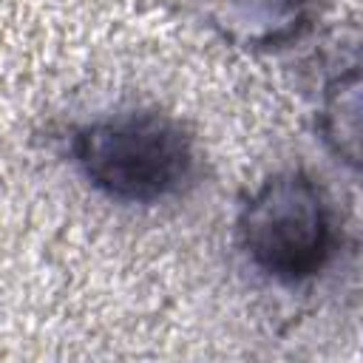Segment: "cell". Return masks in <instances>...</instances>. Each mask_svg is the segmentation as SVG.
Listing matches in <instances>:
<instances>
[{"instance_id":"3","label":"cell","mask_w":363,"mask_h":363,"mask_svg":"<svg viewBox=\"0 0 363 363\" xmlns=\"http://www.w3.org/2000/svg\"><path fill=\"white\" fill-rule=\"evenodd\" d=\"M213 31L244 51H278L301 40L315 17L312 0H201Z\"/></svg>"},{"instance_id":"4","label":"cell","mask_w":363,"mask_h":363,"mask_svg":"<svg viewBox=\"0 0 363 363\" xmlns=\"http://www.w3.org/2000/svg\"><path fill=\"white\" fill-rule=\"evenodd\" d=\"M357 125H360V74L352 62L349 71L335 74L323 85L318 128L323 142L346 164H357Z\"/></svg>"},{"instance_id":"1","label":"cell","mask_w":363,"mask_h":363,"mask_svg":"<svg viewBox=\"0 0 363 363\" xmlns=\"http://www.w3.org/2000/svg\"><path fill=\"white\" fill-rule=\"evenodd\" d=\"M85 182L122 204H153L182 190L196 153L187 130L162 111H119L82 125L71 142Z\"/></svg>"},{"instance_id":"2","label":"cell","mask_w":363,"mask_h":363,"mask_svg":"<svg viewBox=\"0 0 363 363\" xmlns=\"http://www.w3.org/2000/svg\"><path fill=\"white\" fill-rule=\"evenodd\" d=\"M238 238L255 269L272 281L298 284L318 275L335 250L332 207L312 176L281 170L244 201Z\"/></svg>"}]
</instances>
